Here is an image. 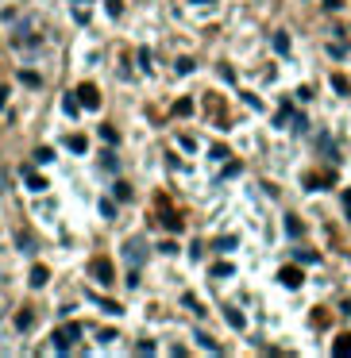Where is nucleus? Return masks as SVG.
Segmentation results:
<instances>
[{
	"mask_svg": "<svg viewBox=\"0 0 351 358\" xmlns=\"http://www.w3.org/2000/svg\"><path fill=\"white\" fill-rule=\"evenodd\" d=\"M78 335H81V323H66L62 332H54V350H58V354H66V350H70V343L78 339Z\"/></svg>",
	"mask_w": 351,
	"mask_h": 358,
	"instance_id": "f257e3e1",
	"label": "nucleus"
},
{
	"mask_svg": "<svg viewBox=\"0 0 351 358\" xmlns=\"http://www.w3.org/2000/svg\"><path fill=\"white\" fill-rule=\"evenodd\" d=\"M89 270H93V278H97L101 285H112V281H116V270H112V262H108V258H93V262H89Z\"/></svg>",
	"mask_w": 351,
	"mask_h": 358,
	"instance_id": "f03ea898",
	"label": "nucleus"
},
{
	"mask_svg": "<svg viewBox=\"0 0 351 358\" xmlns=\"http://www.w3.org/2000/svg\"><path fill=\"white\" fill-rule=\"evenodd\" d=\"M123 258H128V266H135V270H139V262L147 258V246H143V239H132V243L123 246Z\"/></svg>",
	"mask_w": 351,
	"mask_h": 358,
	"instance_id": "7ed1b4c3",
	"label": "nucleus"
},
{
	"mask_svg": "<svg viewBox=\"0 0 351 358\" xmlns=\"http://www.w3.org/2000/svg\"><path fill=\"white\" fill-rule=\"evenodd\" d=\"M78 100H81V108H89V112H97V108H101V93L93 85H81L78 89Z\"/></svg>",
	"mask_w": 351,
	"mask_h": 358,
	"instance_id": "20e7f679",
	"label": "nucleus"
},
{
	"mask_svg": "<svg viewBox=\"0 0 351 358\" xmlns=\"http://www.w3.org/2000/svg\"><path fill=\"white\" fill-rule=\"evenodd\" d=\"M278 278H282V285H286V289H297L301 281H305V273H301V270H293V266H286V270H282Z\"/></svg>",
	"mask_w": 351,
	"mask_h": 358,
	"instance_id": "39448f33",
	"label": "nucleus"
},
{
	"mask_svg": "<svg viewBox=\"0 0 351 358\" xmlns=\"http://www.w3.org/2000/svg\"><path fill=\"white\" fill-rule=\"evenodd\" d=\"M23 185H27L31 192H43V189H46V177H39L35 170H27V166H23Z\"/></svg>",
	"mask_w": 351,
	"mask_h": 358,
	"instance_id": "423d86ee",
	"label": "nucleus"
},
{
	"mask_svg": "<svg viewBox=\"0 0 351 358\" xmlns=\"http://www.w3.org/2000/svg\"><path fill=\"white\" fill-rule=\"evenodd\" d=\"M332 354H351V335H336L332 339Z\"/></svg>",
	"mask_w": 351,
	"mask_h": 358,
	"instance_id": "0eeeda50",
	"label": "nucleus"
},
{
	"mask_svg": "<svg viewBox=\"0 0 351 358\" xmlns=\"http://www.w3.org/2000/svg\"><path fill=\"white\" fill-rule=\"evenodd\" d=\"M46 281H51V273H46V266H35V270H31V285H35V289H43Z\"/></svg>",
	"mask_w": 351,
	"mask_h": 358,
	"instance_id": "6e6552de",
	"label": "nucleus"
},
{
	"mask_svg": "<svg viewBox=\"0 0 351 358\" xmlns=\"http://www.w3.org/2000/svg\"><path fill=\"white\" fill-rule=\"evenodd\" d=\"M89 300H93V305H101V308H105L108 316H120V312H123L120 305H112V300H105V297H89Z\"/></svg>",
	"mask_w": 351,
	"mask_h": 358,
	"instance_id": "1a4fd4ad",
	"label": "nucleus"
},
{
	"mask_svg": "<svg viewBox=\"0 0 351 358\" xmlns=\"http://www.w3.org/2000/svg\"><path fill=\"white\" fill-rule=\"evenodd\" d=\"M274 50H278V54H290V39L282 35V31H274Z\"/></svg>",
	"mask_w": 351,
	"mask_h": 358,
	"instance_id": "9d476101",
	"label": "nucleus"
},
{
	"mask_svg": "<svg viewBox=\"0 0 351 358\" xmlns=\"http://www.w3.org/2000/svg\"><path fill=\"white\" fill-rule=\"evenodd\" d=\"M101 139H105L108 147H116V143H120V135H116V127H108V123H105V127H101Z\"/></svg>",
	"mask_w": 351,
	"mask_h": 358,
	"instance_id": "9b49d317",
	"label": "nucleus"
},
{
	"mask_svg": "<svg viewBox=\"0 0 351 358\" xmlns=\"http://www.w3.org/2000/svg\"><path fill=\"white\" fill-rule=\"evenodd\" d=\"M35 162H39V166H46V162H54V150H51V147H39V150H35Z\"/></svg>",
	"mask_w": 351,
	"mask_h": 358,
	"instance_id": "f8f14e48",
	"label": "nucleus"
},
{
	"mask_svg": "<svg viewBox=\"0 0 351 358\" xmlns=\"http://www.w3.org/2000/svg\"><path fill=\"white\" fill-rule=\"evenodd\" d=\"M332 89H336V93H347V89H351V81L343 77V73H332Z\"/></svg>",
	"mask_w": 351,
	"mask_h": 358,
	"instance_id": "ddd939ff",
	"label": "nucleus"
},
{
	"mask_svg": "<svg viewBox=\"0 0 351 358\" xmlns=\"http://www.w3.org/2000/svg\"><path fill=\"white\" fill-rule=\"evenodd\" d=\"M197 343H201L205 350H212V354H220V347H216V343H212V339H209V335H205V332H197Z\"/></svg>",
	"mask_w": 351,
	"mask_h": 358,
	"instance_id": "4468645a",
	"label": "nucleus"
},
{
	"mask_svg": "<svg viewBox=\"0 0 351 358\" xmlns=\"http://www.w3.org/2000/svg\"><path fill=\"white\" fill-rule=\"evenodd\" d=\"M66 147H70V150H78V154H81V150H85V147H89V143H85V139H81V135H70V139H66Z\"/></svg>",
	"mask_w": 351,
	"mask_h": 358,
	"instance_id": "2eb2a0df",
	"label": "nucleus"
},
{
	"mask_svg": "<svg viewBox=\"0 0 351 358\" xmlns=\"http://www.w3.org/2000/svg\"><path fill=\"white\" fill-rule=\"evenodd\" d=\"M112 192H116V201H128V197H132V189H128L123 181H116V185H112Z\"/></svg>",
	"mask_w": 351,
	"mask_h": 358,
	"instance_id": "dca6fc26",
	"label": "nucleus"
},
{
	"mask_svg": "<svg viewBox=\"0 0 351 358\" xmlns=\"http://www.w3.org/2000/svg\"><path fill=\"white\" fill-rule=\"evenodd\" d=\"M31 320H35L31 312H19V316H16V327H19V332H27V327H31Z\"/></svg>",
	"mask_w": 351,
	"mask_h": 358,
	"instance_id": "f3484780",
	"label": "nucleus"
},
{
	"mask_svg": "<svg viewBox=\"0 0 351 358\" xmlns=\"http://www.w3.org/2000/svg\"><path fill=\"white\" fill-rule=\"evenodd\" d=\"M224 316H228V323H232V327H243V316H239L236 308H224Z\"/></svg>",
	"mask_w": 351,
	"mask_h": 358,
	"instance_id": "a211bd4d",
	"label": "nucleus"
},
{
	"mask_svg": "<svg viewBox=\"0 0 351 358\" xmlns=\"http://www.w3.org/2000/svg\"><path fill=\"white\" fill-rule=\"evenodd\" d=\"M286 231L297 239V235H301V219H297V216H290V219H286Z\"/></svg>",
	"mask_w": 351,
	"mask_h": 358,
	"instance_id": "6ab92c4d",
	"label": "nucleus"
},
{
	"mask_svg": "<svg viewBox=\"0 0 351 358\" xmlns=\"http://www.w3.org/2000/svg\"><path fill=\"white\" fill-rule=\"evenodd\" d=\"M62 108H66V112H78V108H81V100H78V96H66V100H62Z\"/></svg>",
	"mask_w": 351,
	"mask_h": 358,
	"instance_id": "aec40b11",
	"label": "nucleus"
},
{
	"mask_svg": "<svg viewBox=\"0 0 351 358\" xmlns=\"http://www.w3.org/2000/svg\"><path fill=\"white\" fill-rule=\"evenodd\" d=\"M174 112H178V116H189V112H193V100H178Z\"/></svg>",
	"mask_w": 351,
	"mask_h": 358,
	"instance_id": "412c9836",
	"label": "nucleus"
},
{
	"mask_svg": "<svg viewBox=\"0 0 351 358\" xmlns=\"http://www.w3.org/2000/svg\"><path fill=\"white\" fill-rule=\"evenodd\" d=\"M316 143H320V150H324V154H336V150H332V135H328V131L320 135V139H316Z\"/></svg>",
	"mask_w": 351,
	"mask_h": 358,
	"instance_id": "4be33fe9",
	"label": "nucleus"
},
{
	"mask_svg": "<svg viewBox=\"0 0 351 358\" xmlns=\"http://www.w3.org/2000/svg\"><path fill=\"white\" fill-rule=\"evenodd\" d=\"M101 216L112 219V216H116V204H112V201H101Z\"/></svg>",
	"mask_w": 351,
	"mask_h": 358,
	"instance_id": "5701e85b",
	"label": "nucleus"
},
{
	"mask_svg": "<svg viewBox=\"0 0 351 358\" xmlns=\"http://www.w3.org/2000/svg\"><path fill=\"white\" fill-rule=\"evenodd\" d=\"M185 308H193V312H197V316H201V312H205V308H201V305H197V297H193V293H185Z\"/></svg>",
	"mask_w": 351,
	"mask_h": 358,
	"instance_id": "b1692460",
	"label": "nucleus"
},
{
	"mask_svg": "<svg viewBox=\"0 0 351 358\" xmlns=\"http://www.w3.org/2000/svg\"><path fill=\"white\" fill-rule=\"evenodd\" d=\"M209 158H212V162H224V158H228V150H224V147H212Z\"/></svg>",
	"mask_w": 351,
	"mask_h": 358,
	"instance_id": "393cba45",
	"label": "nucleus"
},
{
	"mask_svg": "<svg viewBox=\"0 0 351 358\" xmlns=\"http://www.w3.org/2000/svg\"><path fill=\"white\" fill-rule=\"evenodd\" d=\"M212 273H216V278H228L232 266H228V262H216V266H212Z\"/></svg>",
	"mask_w": 351,
	"mask_h": 358,
	"instance_id": "a878e982",
	"label": "nucleus"
},
{
	"mask_svg": "<svg viewBox=\"0 0 351 358\" xmlns=\"http://www.w3.org/2000/svg\"><path fill=\"white\" fill-rule=\"evenodd\" d=\"M328 54H332V58H343V54H347V46H343V43H332V46H328Z\"/></svg>",
	"mask_w": 351,
	"mask_h": 358,
	"instance_id": "bb28decb",
	"label": "nucleus"
},
{
	"mask_svg": "<svg viewBox=\"0 0 351 358\" xmlns=\"http://www.w3.org/2000/svg\"><path fill=\"white\" fill-rule=\"evenodd\" d=\"M216 251H236V239H216Z\"/></svg>",
	"mask_w": 351,
	"mask_h": 358,
	"instance_id": "cd10ccee",
	"label": "nucleus"
},
{
	"mask_svg": "<svg viewBox=\"0 0 351 358\" xmlns=\"http://www.w3.org/2000/svg\"><path fill=\"white\" fill-rule=\"evenodd\" d=\"M19 81H23V85H39V73H27L23 70V73H19Z\"/></svg>",
	"mask_w": 351,
	"mask_h": 358,
	"instance_id": "c85d7f7f",
	"label": "nucleus"
},
{
	"mask_svg": "<svg viewBox=\"0 0 351 358\" xmlns=\"http://www.w3.org/2000/svg\"><path fill=\"white\" fill-rule=\"evenodd\" d=\"M162 224H166L170 231H182V219H178V216H166V219H162Z\"/></svg>",
	"mask_w": 351,
	"mask_h": 358,
	"instance_id": "c756f323",
	"label": "nucleus"
},
{
	"mask_svg": "<svg viewBox=\"0 0 351 358\" xmlns=\"http://www.w3.org/2000/svg\"><path fill=\"white\" fill-rule=\"evenodd\" d=\"M4 100H8V89H0V108H4Z\"/></svg>",
	"mask_w": 351,
	"mask_h": 358,
	"instance_id": "7c9ffc66",
	"label": "nucleus"
}]
</instances>
